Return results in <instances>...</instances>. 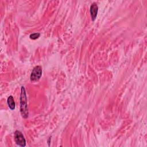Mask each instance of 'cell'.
Returning a JSON list of instances; mask_svg holds the SVG:
<instances>
[{"mask_svg":"<svg viewBox=\"0 0 147 147\" xmlns=\"http://www.w3.org/2000/svg\"><path fill=\"white\" fill-rule=\"evenodd\" d=\"M42 75V68L40 65L36 66L32 70L30 76V80L32 82H35L38 80Z\"/></svg>","mask_w":147,"mask_h":147,"instance_id":"obj_2","label":"cell"},{"mask_svg":"<svg viewBox=\"0 0 147 147\" xmlns=\"http://www.w3.org/2000/svg\"><path fill=\"white\" fill-rule=\"evenodd\" d=\"M40 34L39 33H32L29 36V37L30 39L32 40H36L37 38H38L40 37Z\"/></svg>","mask_w":147,"mask_h":147,"instance_id":"obj_6","label":"cell"},{"mask_svg":"<svg viewBox=\"0 0 147 147\" xmlns=\"http://www.w3.org/2000/svg\"><path fill=\"white\" fill-rule=\"evenodd\" d=\"M14 141L18 145L22 147H24L26 146V140L22 133L20 131L16 130L14 132Z\"/></svg>","mask_w":147,"mask_h":147,"instance_id":"obj_3","label":"cell"},{"mask_svg":"<svg viewBox=\"0 0 147 147\" xmlns=\"http://www.w3.org/2000/svg\"><path fill=\"white\" fill-rule=\"evenodd\" d=\"M7 105L9 107V108L13 110L15 109V102H14V98L13 96L11 95H10L8 98H7Z\"/></svg>","mask_w":147,"mask_h":147,"instance_id":"obj_5","label":"cell"},{"mask_svg":"<svg viewBox=\"0 0 147 147\" xmlns=\"http://www.w3.org/2000/svg\"><path fill=\"white\" fill-rule=\"evenodd\" d=\"M98 6L96 3H93L91 4L90 6V14H91V19L92 21H94L97 16L98 14Z\"/></svg>","mask_w":147,"mask_h":147,"instance_id":"obj_4","label":"cell"},{"mask_svg":"<svg viewBox=\"0 0 147 147\" xmlns=\"http://www.w3.org/2000/svg\"><path fill=\"white\" fill-rule=\"evenodd\" d=\"M20 112L23 118H27L28 117L29 113L27 105V97L26 95L25 89L24 86H22L21 88Z\"/></svg>","mask_w":147,"mask_h":147,"instance_id":"obj_1","label":"cell"}]
</instances>
